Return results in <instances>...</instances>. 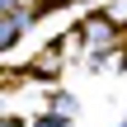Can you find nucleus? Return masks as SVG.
Here are the masks:
<instances>
[{
	"mask_svg": "<svg viewBox=\"0 0 127 127\" xmlns=\"http://www.w3.org/2000/svg\"><path fill=\"white\" fill-rule=\"evenodd\" d=\"M113 38H118V24H113V19H104V14H99V19H85V47H90L94 57H104V47H108Z\"/></svg>",
	"mask_w": 127,
	"mask_h": 127,
	"instance_id": "f257e3e1",
	"label": "nucleus"
},
{
	"mask_svg": "<svg viewBox=\"0 0 127 127\" xmlns=\"http://www.w3.org/2000/svg\"><path fill=\"white\" fill-rule=\"evenodd\" d=\"M5 127H24V123H19V118H9V123H5Z\"/></svg>",
	"mask_w": 127,
	"mask_h": 127,
	"instance_id": "f03ea898",
	"label": "nucleus"
}]
</instances>
